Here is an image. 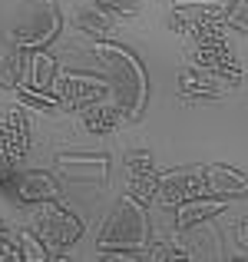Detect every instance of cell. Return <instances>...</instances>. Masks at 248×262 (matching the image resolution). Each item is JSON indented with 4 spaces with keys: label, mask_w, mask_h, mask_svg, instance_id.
I'll use <instances>...</instances> for the list:
<instances>
[{
    "label": "cell",
    "mask_w": 248,
    "mask_h": 262,
    "mask_svg": "<svg viewBox=\"0 0 248 262\" xmlns=\"http://www.w3.org/2000/svg\"><path fill=\"white\" fill-rule=\"evenodd\" d=\"M100 60H106L109 70L116 73V96H119V110H126L129 116L139 113L142 100H146V77H142L139 63L129 57L126 50L119 47H109V43H100Z\"/></svg>",
    "instance_id": "cell-4"
},
{
    "label": "cell",
    "mask_w": 248,
    "mask_h": 262,
    "mask_svg": "<svg viewBox=\"0 0 248 262\" xmlns=\"http://www.w3.org/2000/svg\"><path fill=\"white\" fill-rule=\"evenodd\" d=\"M20 256H23V262H30V259H50V249L40 243V236L33 239V232H20Z\"/></svg>",
    "instance_id": "cell-16"
},
{
    "label": "cell",
    "mask_w": 248,
    "mask_h": 262,
    "mask_svg": "<svg viewBox=\"0 0 248 262\" xmlns=\"http://www.w3.org/2000/svg\"><path fill=\"white\" fill-rule=\"evenodd\" d=\"M13 192L20 203H46V199H60V189L46 173H20L13 179Z\"/></svg>",
    "instance_id": "cell-11"
},
{
    "label": "cell",
    "mask_w": 248,
    "mask_h": 262,
    "mask_svg": "<svg viewBox=\"0 0 248 262\" xmlns=\"http://www.w3.org/2000/svg\"><path fill=\"white\" fill-rule=\"evenodd\" d=\"M126 166H129V196L139 199V203H149L153 196H159V183H162V173L156 169L153 156L146 153V149H133V153H126Z\"/></svg>",
    "instance_id": "cell-6"
},
{
    "label": "cell",
    "mask_w": 248,
    "mask_h": 262,
    "mask_svg": "<svg viewBox=\"0 0 248 262\" xmlns=\"http://www.w3.org/2000/svg\"><path fill=\"white\" fill-rule=\"evenodd\" d=\"M159 196H162L165 206H182V203H189V199L212 196V186H209V176H205V166H185V169H176V173L162 176Z\"/></svg>",
    "instance_id": "cell-5"
},
{
    "label": "cell",
    "mask_w": 248,
    "mask_h": 262,
    "mask_svg": "<svg viewBox=\"0 0 248 262\" xmlns=\"http://www.w3.org/2000/svg\"><path fill=\"white\" fill-rule=\"evenodd\" d=\"M73 27L80 33H89L93 40H106L113 37V17H109L106 7L100 4H80L73 10Z\"/></svg>",
    "instance_id": "cell-10"
},
{
    "label": "cell",
    "mask_w": 248,
    "mask_h": 262,
    "mask_svg": "<svg viewBox=\"0 0 248 262\" xmlns=\"http://www.w3.org/2000/svg\"><path fill=\"white\" fill-rule=\"evenodd\" d=\"M179 86H182V93L185 96H209V100H215V96H222V90L225 83L215 77V73H209V70H185L182 77H179Z\"/></svg>",
    "instance_id": "cell-12"
},
{
    "label": "cell",
    "mask_w": 248,
    "mask_h": 262,
    "mask_svg": "<svg viewBox=\"0 0 248 262\" xmlns=\"http://www.w3.org/2000/svg\"><path fill=\"white\" fill-rule=\"evenodd\" d=\"M27 146H30V129H27L23 110L20 106L0 110V149H4L10 160H23Z\"/></svg>",
    "instance_id": "cell-7"
},
{
    "label": "cell",
    "mask_w": 248,
    "mask_h": 262,
    "mask_svg": "<svg viewBox=\"0 0 248 262\" xmlns=\"http://www.w3.org/2000/svg\"><path fill=\"white\" fill-rule=\"evenodd\" d=\"M176 4H215V7H225L229 0H176Z\"/></svg>",
    "instance_id": "cell-21"
},
{
    "label": "cell",
    "mask_w": 248,
    "mask_h": 262,
    "mask_svg": "<svg viewBox=\"0 0 248 262\" xmlns=\"http://www.w3.org/2000/svg\"><path fill=\"white\" fill-rule=\"evenodd\" d=\"M60 24H63V13H60L57 0H23L10 20L7 37L17 50H40L57 37Z\"/></svg>",
    "instance_id": "cell-1"
},
{
    "label": "cell",
    "mask_w": 248,
    "mask_h": 262,
    "mask_svg": "<svg viewBox=\"0 0 248 262\" xmlns=\"http://www.w3.org/2000/svg\"><path fill=\"white\" fill-rule=\"evenodd\" d=\"M83 123H86L89 133H109L119 123V106H100V103H93L83 113Z\"/></svg>",
    "instance_id": "cell-13"
},
{
    "label": "cell",
    "mask_w": 248,
    "mask_h": 262,
    "mask_svg": "<svg viewBox=\"0 0 248 262\" xmlns=\"http://www.w3.org/2000/svg\"><path fill=\"white\" fill-rule=\"evenodd\" d=\"M235 236H238V243L245 246L248 249V219H242V223H238V229H235Z\"/></svg>",
    "instance_id": "cell-20"
},
{
    "label": "cell",
    "mask_w": 248,
    "mask_h": 262,
    "mask_svg": "<svg viewBox=\"0 0 248 262\" xmlns=\"http://www.w3.org/2000/svg\"><path fill=\"white\" fill-rule=\"evenodd\" d=\"M33 232L40 236V243L50 249V259H66L63 249L73 246L83 236V219L77 212H70L60 199H46L37 203L33 212Z\"/></svg>",
    "instance_id": "cell-3"
},
{
    "label": "cell",
    "mask_w": 248,
    "mask_h": 262,
    "mask_svg": "<svg viewBox=\"0 0 248 262\" xmlns=\"http://www.w3.org/2000/svg\"><path fill=\"white\" fill-rule=\"evenodd\" d=\"M149 259H192V252L185 249V246H179L176 239H169V243H159L153 252H149Z\"/></svg>",
    "instance_id": "cell-17"
},
{
    "label": "cell",
    "mask_w": 248,
    "mask_h": 262,
    "mask_svg": "<svg viewBox=\"0 0 248 262\" xmlns=\"http://www.w3.org/2000/svg\"><path fill=\"white\" fill-rule=\"evenodd\" d=\"M222 20H225V27H229V30L248 33V0H229V4H225Z\"/></svg>",
    "instance_id": "cell-14"
},
{
    "label": "cell",
    "mask_w": 248,
    "mask_h": 262,
    "mask_svg": "<svg viewBox=\"0 0 248 262\" xmlns=\"http://www.w3.org/2000/svg\"><path fill=\"white\" fill-rule=\"evenodd\" d=\"M225 209V199L218 196H199V199H189V203L176 206V229H192V226H202L209 223L215 212Z\"/></svg>",
    "instance_id": "cell-9"
},
{
    "label": "cell",
    "mask_w": 248,
    "mask_h": 262,
    "mask_svg": "<svg viewBox=\"0 0 248 262\" xmlns=\"http://www.w3.org/2000/svg\"><path fill=\"white\" fill-rule=\"evenodd\" d=\"M0 259L23 262V256H20V232H13L4 219H0Z\"/></svg>",
    "instance_id": "cell-15"
},
{
    "label": "cell",
    "mask_w": 248,
    "mask_h": 262,
    "mask_svg": "<svg viewBox=\"0 0 248 262\" xmlns=\"http://www.w3.org/2000/svg\"><path fill=\"white\" fill-rule=\"evenodd\" d=\"M106 93V83L89 77H57V96L66 106H93Z\"/></svg>",
    "instance_id": "cell-8"
},
{
    "label": "cell",
    "mask_w": 248,
    "mask_h": 262,
    "mask_svg": "<svg viewBox=\"0 0 248 262\" xmlns=\"http://www.w3.org/2000/svg\"><path fill=\"white\" fill-rule=\"evenodd\" d=\"M13 169H17V160H10V156H7L4 149H0V186H4V183H10Z\"/></svg>",
    "instance_id": "cell-19"
},
{
    "label": "cell",
    "mask_w": 248,
    "mask_h": 262,
    "mask_svg": "<svg viewBox=\"0 0 248 262\" xmlns=\"http://www.w3.org/2000/svg\"><path fill=\"white\" fill-rule=\"evenodd\" d=\"M146 236H149V223H146V203L126 196L116 203V209L109 212V219L103 223V232H100V249L109 252V249H136L146 246Z\"/></svg>",
    "instance_id": "cell-2"
},
{
    "label": "cell",
    "mask_w": 248,
    "mask_h": 262,
    "mask_svg": "<svg viewBox=\"0 0 248 262\" xmlns=\"http://www.w3.org/2000/svg\"><path fill=\"white\" fill-rule=\"evenodd\" d=\"M100 7H106L109 13H122V17H133L142 10V0H96Z\"/></svg>",
    "instance_id": "cell-18"
}]
</instances>
